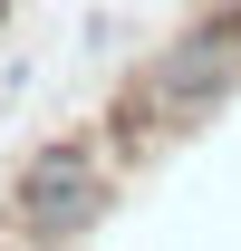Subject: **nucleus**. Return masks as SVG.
<instances>
[{
  "instance_id": "nucleus-1",
  "label": "nucleus",
  "mask_w": 241,
  "mask_h": 251,
  "mask_svg": "<svg viewBox=\"0 0 241 251\" xmlns=\"http://www.w3.org/2000/svg\"><path fill=\"white\" fill-rule=\"evenodd\" d=\"M232 87H241V29L222 20V10H203V20H183V29L116 87L106 145H164V135H183V126H203Z\"/></svg>"
},
{
  "instance_id": "nucleus-2",
  "label": "nucleus",
  "mask_w": 241,
  "mask_h": 251,
  "mask_svg": "<svg viewBox=\"0 0 241 251\" xmlns=\"http://www.w3.org/2000/svg\"><path fill=\"white\" fill-rule=\"evenodd\" d=\"M116 203V145L106 135H48L20 174H10V222H20V242L39 251H68L87 242L96 222Z\"/></svg>"
},
{
  "instance_id": "nucleus-3",
  "label": "nucleus",
  "mask_w": 241,
  "mask_h": 251,
  "mask_svg": "<svg viewBox=\"0 0 241 251\" xmlns=\"http://www.w3.org/2000/svg\"><path fill=\"white\" fill-rule=\"evenodd\" d=\"M212 10H222V20H232V29H241V0H212Z\"/></svg>"
},
{
  "instance_id": "nucleus-4",
  "label": "nucleus",
  "mask_w": 241,
  "mask_h": 251,
  "mask_svg": "<svg viewBox=\"0 0 241 251\" xmlns=\"http://www.w3.org/2000/svg\"><path fill=\"white\" fill-rule=\"evenodd\" d=\"M0 10H10V0H0Z\"/></svg>"
}]
</instances>
